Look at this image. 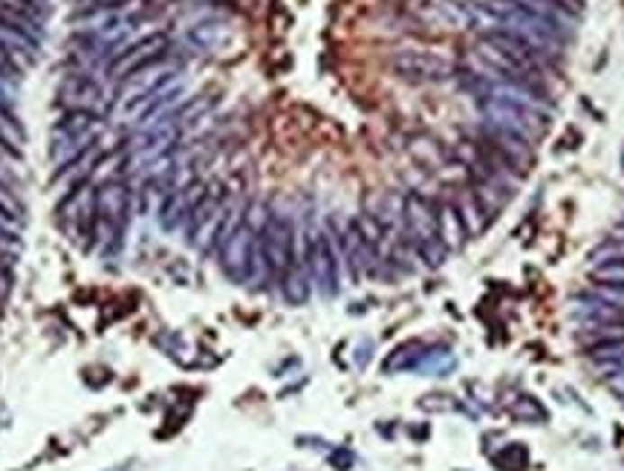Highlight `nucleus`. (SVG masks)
<instances>
[{"instance_id":"obj_1","label":"nucleus","mask_w":624,"mask_h":471,"mask_svg":"<svg viewBox=\"0 0 624 471\" xmlns=\"http://www.w3.org/2000/svg\"><path fill=\"white\" fill-rule=\"evenodd\" d=\"M402 220H405V234L413 252L420 255L428 267H439L448 258V246L439 234V205L422 194H405L402 203Z\"/></svg>"},{"instance_id":"obj_2","label":"nucleus","mask_w":624,"mask_h":471,"mask_svg":"<svg viewBox=\"0 0 624 471\" xmlns=\"http://www.w3.org/2000/svg\"><path fill=\"white\" fill-rule=\"evenodd\" d=\"M485 47L492 50L497 61H503L497 70H515V73H540L549 61V50L540 47L538 41L526 38L515 30H489L483 35Z\"/></svg>"},{"instance_id":"obj_3","label":"nucleus","mask_w":624,"mask_h":471,"mask_svg":"<svg viewBox=\"0 0 624 471\" xmlns=\"http://www.w3.org/2000/svg\"><path fill=\"white\" fill-rule=\"evenodd\" d=\"M255 246H258V231L252 226V220L246 214L238 217V223L231 226L226 234V240L220 243L217 258H220V269L229 281L234 284H246L252 281V267H255Z\"/></svg>"},{"instance_id":"obj_4","label":"nucleus","mask_w":624,"mask_h":471,"mask_svg":"<svg viewBox=\"0 0 624 471\" xmlns=\"http://www.w3.org/2000/svg\"><path fill=\"white\" fill-rule=\"evenodd\" d=\"M339 249L330 231H312L303 238V267L310 272V281L318 293L332 298L339 293Z\"/></svg>"},{"instance_id":"obj_5","label":"nucleus","mask_w":624,"mask_h":471,"mask_svg":"<svg viewBox=\"0 0 624 471\" xmlns=\"http://www.w3.org/2000/svg\"><path fill=\"white\" fill-rule=\"evenodd\" d=\"M391 70L399 78L413 81V85H434V81H446L454 76V64L434 52L399 50L391 59Z\"/></svg>"},{"instance_id":"obj_6","label":"nucleus","mask_w":624,"mask_h":471,"mask_svg":"<svg viewBox=\"0 0 624 471\" xmlns=\"http://www.w3.org/2000/svg\"><path fill=\"white\" fill-rule=\"evenodd\" d=\"M93 203H95V214L102 217V223L119 240L124 226H128L131 205H133L131 186L124 183V179H107L99 188H93Z\"/></svg>"},{"instance_id":"obj_7","label":"nucleus","mask_w":624,"mask_h":471,"mask_svg":"<svg viewBox=\"0 0 624 471\" xmlns=\"http://www.w3.org/2000/svg\"><path fill=\"white\" fill-rule=\"evenodd\" d=\"M59 99L67 102L69 107H95L104 99V87L95 81L93 73L87 70H76L67 73L59 85Z\"/></svg>"},{"instance_id":"obj_8","label":"nucleus","mask_w":624,"mask_h":471,"mask_svg":"<svg viewBox=\"0 0 624 471\" xmlns=\"http://www.w3.org/2000/svg\"><path fill=\"white\" fill-rule=\"evenodd\" d=\"M99 124H102V119L93 107H67L64 116L55 122L52 136L85 142V140H90V136H95V128H99Z\"/></svg>"},{"instance_id":"obj_9","label":"nucleus","mask_w":624,"mask_h":471,"mask_svg":"<svg viewBox=\"0 0 624 471\" xmlns=\"http://www.w3.org/2000/svg\"><path fill=\"white\" fill-rule=\"evenodd\" d=\"M587 327H599V324H624V310L613 301H604L599 293L592 295H581V301L573 310Z\"/></svg>"},{"instance_id":"obj_10","label":"nucleus","mask_w":624,"mask_h":471,"mask_svg":"<svg viewBox=\"0 0 624 471\" xmlns=\"http://www.w3.org/2000/svg\"><path fill=\"white\" fill-rule=\"evenodd\" d=\"M165 47H168V41H165L162 32L139 35L136 41H131V44H124V47L113 55V59L104 61V73H107V76L116 73V70H122L124 64H133V61L145 59V55H150V52H159V50H165Z\"/></svg>"},{"instance_id":"obj_11","label":"nucleus","mask_w":624,"mask_h":471,"mask_svg":"<svg viewBox=\"0 0 624 471\" xmlns=\"http://www.w3.org/2000/svg\"><path fill=\"white\" fill-rule=\"evenodd\" d=\"M590 362L599 367V373H604V376H619V373H624V339H610V341H595L590 344Z\"/></svg>"},{"instance_id":"obj_12","label":"nucleus","mask_w":624,"mask_h":471,"mask_svg":"<svg viewBox=\"0 0 624 471\" xmlns=\"http://www.w3.org/2000/svg\"><path fill=\"white\" fill-rule=\"evenodd\" d=\"M310 272L303 263H298V267L286 269L281 275V281H277V286H281V293L286 298V303H293V307H301V303H307L310 298Z\"/></svg>"},{"instance_id":"obj_13","label":"nucleus","mask_w":624,"mask_h":471,"mask_svg":"<svg viewBox=\"0 0 624 471\" xmlns=\"http://www.w3.org/2000/svg\"><path fill=\"white\" fill-rule=\"evenodd\" d=\"M0 12L18 18L21 23L30 26L32 32L41 35V18L47 15V4L44 0H0Z\"/></svg>"},{"instance_id":"obj_14","label":"nucleus","mask_w":624,"mask_h":471,"mask_svg":"<svg viewBox=\"0 0 624 471\" xmlns=\"http://www.w3.org/2000/svg\"><path fill=\"white\" fill-rule=\"evenodd\" d=\"M425 353V344L420 341H408V344H402V348L393 350V356L387 358L384 362V370L387 373H399V370H416V365H420V358Z\"/></svg>"},{"instance_id":"obj_15","label":"nucleus","mask_w":624,"mask_h":471,"mask_svg":"<svg viewBox=\"0 0 624 471\" xmlns=\"http://www.w3.org/2000/svg\"><path fill=\"white\" fill-rule=\"evenodd\" d=\"M220 38H223V32H220V26L212 23V21L194 26V30H188V35H185L188 44H194L197 50H212V47H217Z\"/></svg>"},{"instance_id":"obj_16","label":"nucleus","mask_w":624,"mask_h":471,"mask_svg":"<svg viewBox=\"0 0 624 471\" xmlns=\"http://www.w3.org/2000/svg\"><path fill=\"white\" fill-rule=\"evenodd\" d=\"M509 413L520 422H544L547 420V411L540 408L532 396H520L515 405H509Z\"/></svg>"},{"instance_id":"obj_17","label":"nucleus","mask_w":624,"mask_h":471,"mask_svg":"<svg viewBox=\"0 0 624 471\" xmlns=\"http://www.w3.org/2000/svg\"><path fill=\"white\" fill-rule=\"evenodd\" d=\"M592 278L599 284L613 286V289H624V260L599 263V267L592 269Z\"/></svg>"},{"instance_id":"obj_18","label":"nucleus","mask_w":624,"mask_h":471,"mask_svg":"<svg viewBox=\"0 0 624 471\" xmlns=\"http://www.w3.org/2000/svg\"><path fill=\"white\" fill-rule=\"evenodd\" d=\"M176 95H183V90H179V87L162 90V93L157 95V99H150V102H148V107L142 110V113H139V122H142V124H150V119H157L165 107H171V104L176 102Z\"/></svg>"},{"instance_id":"obj_19","label":"nucleus","mask_w":624,"mask_h":471,"mask_svg":"<svg viewBox=\"0 0 624 471\" xmlns=\"http://www.w3.org/2000/svg\"><path fill=\"white\" fill-rule=\"evenodd\" d=\"M526 460H529V457H526V448L518 446V442H511L509 448H503L501 454L494 457V463H497V468H501V471H523Z\"/></svg>"},{"instance_id":"obj_20","label":"nucleus","mask_w":624,"mask_h":471,"mask_svg":"<svg viewBox=\"0 0 624 471\" xmlns=\"http://www.w3.org/2000/svg\"><path fill=\"white\" fill-rule=\"evenodd\" d=\"M0 150H4L6 157H12V159H21V150L12 145V140H9V133L0 128Z\"/></svg>"},{"instance_id":"obj_21","label":"nucleus","mask_w":624,"mask_h":471,"mask_svg":"<svg viewBox=\"0 0 624 471\" xmlns=\"http://www.w3.org/2000/svg\"><path fill=\"white\" fill-rule=\"evenodd\" d=\"M332 463L339 466V471H347L353 463V457H350V451H336V454H332Z\"/></svg>"}]
</instances>
